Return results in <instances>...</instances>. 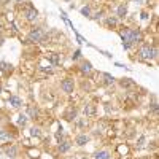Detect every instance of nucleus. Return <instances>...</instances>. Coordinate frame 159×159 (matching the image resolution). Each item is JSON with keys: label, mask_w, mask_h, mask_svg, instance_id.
I'll use <instances>...</instances> for the list:
<instances>
[{"label": "nucleus", "mask_w": 159, "mask_h": 159, "mask_svg": "<svg viewBox=\"0 0 159 159\" xmlns=\"http://www.w3.org/2000/svg\"><path fill=\"white\" fill-rule=\"evenodd\" d=\"M138 56H140V59H145V61L156 59L157 58V48L156 46H151V45H143V46H140V50H138Z\"/></svg>", "instance_id": "f257e3e1"}, {"label": "nucleus", "mask_w": 159, "mask_h": 159, "mask_svg": "<svg viewBox=\"0 0 159 159\" xmlns=\"http://www.w3.org/2000/svg\"><path fill=\"white\" fill-rule=\"evenodd\" d=\"M45 38V32L42 27H34V29L29 32V35H27V40L32 42V43H37V42H42Z\"/></svg>", "instance_id": "f03ea898"}, {"label": "nucleus", "mask_w": 159, "mask_h": 159, "mask_svg": "<svg viewBox=\"0 0 159 159\" xmlns=\"http://www.w3.org/2000/svg\"><path fill=\"white\" fill-rule=\"evenodd\" d=\"M61 89H62L64 92H67V94H70V92H73V89H75V81H73L72 78H65V80H62V83H61Z\"/></svg>", "instance_id": "7ed1b4c3"}, {"label": "nucleus", "mask_w": 159, "mask_h": 159, "mask_svg": "<svg viewBox=\"0 0 159 159\" xmlns=\"http://www.w3.org/2000/svg\"><path fill=\"white\" fill-rule=\"evenodd\" d=\"M24 16H26V19L27 21H35L37 19V18H38V11H37L35 10V8H32V6H29V8H27V10L24 11Z\"/></svg>", "instance_id": "20e7f679"}, {"label": "nucleus", "mask_w": 159, "mask_h": 159, "mask_svg": "<svg viewBox=\"0 0 159 159\" xmlns=\"http://www.w3.org/2000/svg\"><path fill=\"white\" fill-rule=\"evenodd\" d=\"M8 104H10L11 107H14V108H19V107L22 105V100L18 97V96H10V99H8Z\"/></svg>", "instance_id": "39448f33"}, {"label": "nucleus", "mask_w": 159, "mask_h": 159, "mask_svg": "<svg viewBox=\"0 0 159 159\" xmlns=\"http://www.w3.org/2000/svg\"><path fill=\"white\" fill-rule=\"evenodd\" d=\"M58 148H59L61 153H67L69 149L72 148V143L69 142V140H64V142H59V146H58Z\"/></svg>", "instance_id": "423d86ee"}, {"label": "nucleus", "mask_w": 159, "mask_h": 159, "mask_svg": "<svg viewBox=\"0 0 159 159\" xmlns=\"http://www.w3.org/2000/svg\"><path fill=\"white\" fill-rule=\"evenodd\" d=\"M80 70H81L83 73H91V72H92V65H91V62H89V61H83L81 65H80Z\"/></svg>", "instance_id": "0eeeda50"}, {"label": "nucleus", "mask_w": 159, "mask_h": 159, "mask_svg": "<svg viewBox=\"0 0 159 159\" xmlns=\"http://www.w3.org/2000/svg\"><path fill=\"white\" fill-rule=\"evenodd\" d=\"M11 138H13V135L8 132V130L0 129V142H10Z\"/></svg>", "instance_id": "6e6552de"}, {"label": "nucleus", "mask_w": 159, "mask_h": 159, "mask_svg": "<svg viewBox=\"0 0 159 159\" xmlns=\"http://www.w3.org/2000/svg\"><path fill=\"white\" fill-rule=\"evenodd\" d=\"M5 154H6L8 157H13V159H14V157L18 156V148H16L14 145H11V146H8V148L5 149Z\"/></svg>", "instance_id": "1a4fd4ad"}, {"label": "nucleus", "mask_w": 159, "mask_h": 159, "mask_svg": "<svg viewBox=\"0 0 159 159\" xmlns=\"http://www.w3.org/2000/svg\"><path fill=\"white\" fill-rule=\"evenodd\" d=\"M75 142H77V145H80V146H85V145L89 142V137H88L86 134H81V135L77 137V140H75Z\"/></svg>", "instance_id": "9d476101"}, {"label": "nucleus", "mask_w": 159, "mask_h": 159, "mask_svg": "<svg viewBox=\"0 0 159 159\" xmlns=\"http://www.w3.org/2000/svg\"><path fill=\"white\" fill-rule=\"evenodd\" d=\"M127 14V6L124 5V3H121L119 6H118V16L116 18H119V19H123V18Z\"/></svg>", "instance_id": "9b49d317"}, {"label": "nucleus", "mask_w": 159, "mask_h": 159, "mask_svg": "<svg viewBox=\"0 0 159 159\" xmlns=\"http://www.w3.org/2000/svg\"><path fill=\"white\" fill-rule=\"evenodd\" d=\"M94 157H96V159H110L111 156H110V153L107 151V149H100V151L96 153Z\"/></svg>", "instance_id": "f8f14e48"}, {"label": "nucleus", "mask_w": 159, "mask_h": 159, "mask_svg": "<svg viewBox=\"0 0 159 159\" xmlns=\"http://www.w3.org/2000/svg\"><path fill=\"white\" fill-rule=\"evenodd\" d=\"M83 111H85V115H86V116H92V115L96 113V107L92 105V104H88V105L85 107V110H83Z\"/></svg>", "instance_id": "ddd939ff"}, {"label": "nucleus", "mask_w": 159, "mask_h": 159, "mask_svg": "<svg viewBox=\"0 0 159 159\" xmlns=\"http://www.w3.org/2000/svg\"><path fill=\"white\" fill-rule=\"evenodd\" d=\"M102 77H104V81H105V85H113V83H115V78L111 77L110 73H102Z\"/></svg>", "instance_id": "4468645a"}, {"label": "nucleus", "mask_w": 159, "mask_h": 159, "mask_svg": "<svg viewBox=\"0 0 159 159\" xmlns=\"http://www.w3.org/2000/svg\"><path fill=\"white\" fill-rule=\"evenodd\" d=\"M75 116H77V110H75V108H70V110L67 111V115H65V119L72 121V119H75Z\"/></svg>", "instance_id": "2eb2a0df"}, {"label": "nucleus", "mask_w": 159, "mask_h": 159, "mask_svg": "<svg viewBox=\"0 0 159 159\" xmlns=\"http://www.w3.org/2000/svg\"><path fill=\"white\" fill-rule=\"evenodd\" d=\"M107 24L111 26V27H115V26L118 24V18H116V16H110V18H107Z\"/></svg>", "instance_id": "dca6fc26"}, {"label": "nucleus", "mask_w": 159, "mask_h": 159, "mask_svg": "<svg viewBox=\"0 0 159 159\" xmlns=\"http://www.w3.org/2000/svg\"><path fill=\"white\" fill-rule=\"evenodd\" d=\"M16 123H18V126H24V124L27 123V115H19V116H18Z\"/></svg>", "instance_id": "f3484780"}, {"label": "nucleus", "mask_w": 159, "mask_h": 159, "mask_svg": "<svg viewBox=\"0 0 159 159\" xmlns=\"http://www.w3.org/2000/svg\"><path fill=\"white\" fill-rule=\"evenodd\" d=\"M30 135H32V137H40V135H42L40 129H38V127H32V129H30Z\"/></svg>", "instance_id": "a211bd4d"}, {"label": "nucleus", "mask_w": 159, "mask_h": 159, "mask_svg": "<svg viewBox=\"0 0 159 159\" xmlns=\"http://www.w3.org/2000/svg\"><path fill=\"white\" fill-rule=\"evenodd\" d=\"M37 115H38V108H35V107H29V116L35 118Z\"/></svg>", "instance_id": "6ab92c4d"}, {"label": "nucleus", "mask_w": 159, "mask_h": 159, "mask_svg": "<svg viewBox=\"0 0 159 159\" xmlns=\"http://www.w3.org/2000/svg\"><path fill=\"white\" fill-rule=\"evenodd\" d=\"M81 14L89 18V16H91V8H89V6H83V8H81Z\"/></svg>", "instance_id": "aec40b11"}, {"label": "nucleus", "mask_w": 159, "mask_h": 159, "mask_svg": "<svg viewBox=\"0 0 159 159\" xmlns=\"http://www.w3.org/2000/svg\"><path fill=\"white\" fill-rule=\"evenodd\" d=\"M121 86H123V88H124V86H134V83H132V81H129L127 78H124L123 81H121Z\"/></svg>", "instance_id": "412c9836"}, {"label": "nucleus", "mask_w": 159, "mask_h": 159, "mask_svg": "<svg viewBox=\"0 0 159 159\" xmlns=\"http://www.w3.org/2000/svg\"><path fill=\"white\" fill-rule=\"evenodd\" d=\"M80 58H81V51H80V50H77V51L72 54V59H73V61H77V59H80Z\"/></svg>", "instance_id": "4be33fe9"}, {"label": "nucleus", "mask_w": 159, "mask_h": 159, "mask_svg": "<svg viewBox=\"0 0 159 159\" xmlns=\"http://www.w3.org/2000/svg\"><path fill=\"white\" fill-rule=\"evenodd\" d=\"M50 59H51V62H54V64H58V61H59V58H58V54H54V53H53V54L50 56Z\"/></svg>", "instance_id": "5701e85b"}, {"label": "nucleus", "mask_w": 159, "mask_h": 159, "mask_svg": "<svg viewBox=\"0 0 159 159\" xmlns=\"http://www.w3.org/2000/svg\"><path fill=\"white\" fill-rule=\"evenodd\" d=\"M151 111H153V113H154V115L157 113V102H156V100H154V102H153V104H151Z\"/></svg>", "instance_id": "b1692460"}, {"label": "nucleus", "mask_w": 159, "mask_h": 159, "mask_svg": "<svg viewBox=\"0 0 159 159\" xmlns=\"http://www.w3.org/2000/svg\"><path fill=\"white\" fill-rule=\"evenodd\" d=\"M6 67H10V65H8L6 62H3V61L0 62V70H6Z\"/></svg>", "instance_id": "393cba45"}, {"label": "nucleus", "mask_w": 159, "mask_h": 159, "mask_svg": "<svg viewBox=\"0 0 159 159\" xmlns=\"http://www.w3.org/2000/svg\"><path fill=\"white\" fill-rule=\"evenodd\" d=\"M91 18H92V19H96V21H97V19H100V18H102V11H99V13H96L94 16H91Z\"/></svg>", "instance_id": "a878e982"}, {"label": "nucleus", "mask_w": 159, "mask_h": 159, "mask_svg": "<svg viewBox=\"0 0 159 159\" xmlns=\"http://www.w3.org/2000/svg\"><path fill=\"white\" fill-rule=\"evenodd\" d=\"M143 143H145V137L142 135V137H140V138H138V146H142Z\"/></svg>", "instance_id": "bb28decb"}, {"label": "nucleus", "mask_w": 159, "mask_h": 159, "mask_svg": "<svg viewBox=\"0 0 159 159\" xmlns=\"http://www.w3.org/2000/svg\"><path fill=\"white\" fill-rule=\"evenodd\" d=\"M130 46H132V43H123V48H124V50H129Z\"/></svg>", "instance_id": "cd10ccee"}, {"label": "nucleus", "mask_w": 159, "mask_h": 159, "mask_svg": "<svg viewBox=\"0 0 159 159\" xmlns=\"http://www.w3.org/2000/svg\"><path fill=\"white\" fill-rule=\"evenodd\" d=\"M3 43V38H0V45H2Z\"/></svg>", "instance_id": "c85d7f7f"}, {"label": "nucleus", "mask_w": 159, "mask_h": 159, "mask_svg": "<svg viewBox=\"0 0 159 159\" xmlns=\"http://www.w3.org/2000/svg\"><path fill=\"white\" fill-rule=\"evenodd\" d=\"M0 32H2V24H0Z\"/></svg>", "instance_id": "c756f323"}, {"label": "nucleus", "mask_w": 159, "mask_h": 159, "mask_svg": "<svg viewBox=\"0 0 159 159\" xmlns=\"http://www.w3.org/2000/svg\"><path fill=\"white\" fill-rule=\"evenodd\" d=\"M0 92H2V85H0Z\"/></svg>", "instance_id": "7c9ffc66"}]
</instances>
